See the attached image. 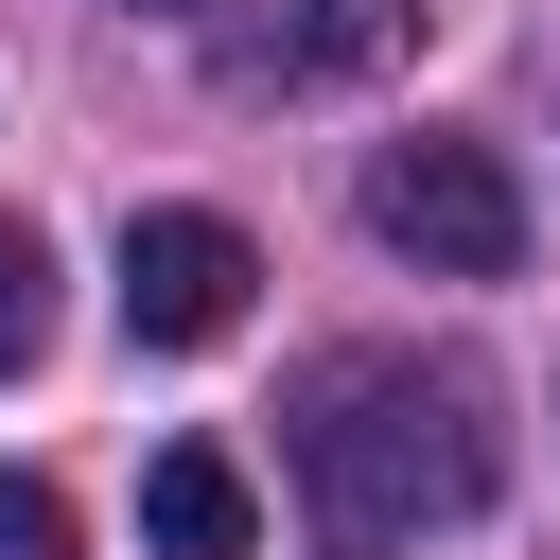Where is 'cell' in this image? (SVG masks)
<instances>
[{"instance_id":"obj_6","label":"cell","mask_w":560,"mask_h":560,"mask_svg":"<svg viewBox=\"0 0 560 560\" xmlns=\"http://www.w3.org/2000/svg\"><path fill=\"white\" fill-rule=\"evenodd\" d=\"M0 560H70V508H52L35 472H0Z\"/></svg>"},{"instance_id":"obj_4","label":"cell","mask_w":560,"mask_h":560,"mask_svg":"<svg viewBox=\"0 0 560 560\" xmlns=\"http://www.w3.org/2000/svg\"><path fill=\"white\" fill-rule=\"evenodd\" d=\"M140 525H158V560H245L262 542V490L228 472V438H158L140 455Z\"/></svg>"},{"instance_id":"obj_5","label":"cell","mask_w":560,"mask_h":560,"mask_svg":"<svg viewBox=\"0 0 560 560\" xmlns=\"http://www.w3.org/2000/svg\"><path fill=\"white\" fill-rule=\"evenodd\" d=\"M35 350H52V245H35L18 210H0V385H18Z\"/></svg>"},{"instance_id":"obj_3","label":"cell","mask_w":560,"mask_h":560,"mask_svg":"<svg viewBox=\"0 0 560 560\" xmlns=\"http://www.w3.org/2000/svg\"><path fill=\"white\" fill-rule=\"evenodd\" d=\"M245 228L228 210H140L122 228V332L140 350H210V332H245Z\"/></svg>"},{"instance_id":"obj_2","label":"cell","mask_w":560,"mask_h":560,"mask_svg":"<svg viewBox=\"0 0 560 560\" xmlns=\"http://www.w3.org/2000/svg\"><path fill=\"white\" fill-rule=\"evenodd\" d=\"M368 228L420 262V280H508L525 262V192L490 140H385L368 158Z\"/></svg>"},{"instance_id":"obj_1","label":"cell","mask_w":560,"mask_h":560,"mask_svg":"<svg viewBox=\"0 0 560 560\" xmlns=\"http://www.w3.org/2000/svg\"><path fill=\"white\" fill-rule=\"evenodd\" d=\"M298 508H315L332 560H402L420 525H472L490 508V402H472V368L332 350L298 385Z\"/></svg>"}]
</instances>
